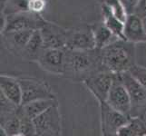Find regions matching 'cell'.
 Instances as JSON below:
<instances>
[{"mask_svg": "<svg viewBox=\"0 0 146 136\" xmlns=\"http://www.w3.org/2000/svg\"><path fill=\"white\" fill-rule=\"evenodd\" d=\"M57 100L55 98H46V99H39L29 102L26 104H22L21 107L29 118L35 119L39 114L44 113L54 104H57Z\"/></svg>", "mask_w": 146, "mask_h": 136, "instance_id": "obj_18", "label": "cell"}, {"mask_svg": "<svg viewBox=\"0 0 146 136\" xmlns=\"http://www.w3.org/2000/svg\"><path fill=\"white\" fill-rule=\"evenodd\" d=\"M17 114L20 120V130H21V135H36V126H35L34 120L29 118L27 115L24 113L21 105L18 106Z\"/></svg>", "mask_w": 146, "mask_h": 136, "instance_id": "obj_21", "label": "cell"}, {"mask_svg": "<svg viewBox=\"0 0 146 136\" xmlns=\"http://www.w3.org/2000/svg\"><path fill=\"white\" fill-rule=\"evenodd\" d=\"M22 88V104L39 99L55 98L52 89L44 81L34 78H20Z\"/></svg>", "mask_w": 146, "mask_h": 136, "instance_id": "obj_10", "label": "cell"}, {"mask_svg": "<svg viewBox=\"0 0 146 136\" xmlns=\"http://www.w3.org/2000/svg\"><path fill=\"white\" fill-rule=\"evenodd\" d=\"M44 49V41L40 29L35 30L31 38L28 41L27 44L22 52V55L24 58L31 61H37L40 54Z\"/></svg>", "mask_w": 146, "mask_h": 136, "instance_id": "obj_17", "label": "cell"}, {"mask_svg": "<svg viewBox=\"0 0 146 136\" xmlns=\"http://www.w3.org/2000/svg\"><path fill=\"white\" fill-rule=\"evenodd\" d=\"M66 48L79 51H87L96 48L92 27H90L68 31Z\"/></svg>", "mask_w": 146, "mask_h": 136, "instance_id": "obj_11", "label": "cell"}, {"mask_svg": "<svg viewBox=\"0 0 146 136\" xmlns=\"http://www.w3.org/2000/svg\"><path fill=\"white\" fill-rule=\"evenodd\" d=\"M103 4H104L108 7L110 12L115 17H117L123 23L125 22V20L128 17V13L123 4L121 2V0H104Z\"/></svg>", "mask_w": 146, "mask_h": 136, "instance_id": "obj_23", "label": "cell"}, {"mask_svg": "<svg viewBox=\"0 0 146 136\" xmlns=\"http://www.w3.org/2000/svg\"><path fill=\"white\" fill-rule=\"evenodd\" d=\"M91 27H92L94 36L95 47L97 49H103L112 43L117 41L118 39H121L115 36V34L105 26L104 21L95 23Z\"/></svg>", "mask_w": 146, "mask_h": 136, "instance_id": "obj_16", "label": "cell"}, {"mask_svg": "<svg viewBox=\"0 0 146 136\" xmlns=\"http://www.w3.org/2000/svg\"><path fill=\"white\" fill-rule=\"evenodd\" d=\"M124 38L133 43L145 42L146 34L143 29V18L136 14H129L124 22Z\"/></svg>", "mask_w": 146, "mask_h": 136, "instance_id": "obj_14", "label": "cell"}, {"mask_svg": "<svg viewBox=\"0 0 146 136\" xmlns=\"http://www.w3.org/2000/svg\"><path fill=\"white\" fill-rule=\"evenodd\" d=\"M106 103L118 112L130 116L132 107L130 94L119 74H115L114 75V80L106 99Z\"/></svg>", "mask_w": 146, "mask_h": 136, "instance_id": "obj_8", "label": "cell"}, {"mask_svg": "<svg viewBox=\"0 0 146 136\" xmlns=\"http://www.w3.org/2000/svg\"><path fill=\"white\" fill-rule=\"evenodd\" d=\"M127 88L131 98V117L143 118L146 113V88L143 87L129 71L119 74Z\"/></svg>", "mask_w": 146, "mask_h": 136, "instance_id": "obj_3", "label": "cell"}, {"mask_svg": "<svg viewBox=\"0 0 146 136\" xmlns=\"http://www.w3.org/2000/svg\"><path fill=\"white\" fill-rule=\"evenodd\" d=\"M140 0H121V2L123 4L124 7L126 8V11L129 14H133L134 10L136 8Z\"/></svg>", "mask_w": 146, "mask_h": 136, "instance_id": "obj_27", "label": "cell"}, {"mask_svg": "<svg viewBox=\"0 0 146 136\" xmlns=\"http://www.w3.org/2000/svg\"><path fill=\"white\" fill-rule=\"evenodd\" d=\"M29 11L28 0H8L5 7L1 10L6 16Z\"/></svg>", "mask_w": 146, "mask_h": 136, "instance_id": "obj_24", "label": "cell"}, {"mask_svg": "<svg viewBox=\"0 0 146 136\" xmlns=\"http://www.w3.org/2000/svg\"><path fill=\"white\" fill-rule=\"evenodd\" d=\"M129 72L143 87L146 88V67L135 64L129 70Z\"/></svg>", "mask_w": 146, "mask_h": 136, "instance_id": "obj_25", "label": "cell"}, {"mask_svg": "<svg viewBox=\"0 0 146 136\" xmlns=\"http://www.w3.org/2000/svg\"><path fill=\"white\" fill-rule=\"evenodd\" d=\"M133 42L118 39L101 50L104 70L113 74L127 72L135 63V46Z\"/></svg>", "mask_w": 146, "mask_h": 136, "instance_id": "obj_1", "label": "cell"}, {"mask_svg": "<svg viewBox=\"0 0 146 136\" xmlns=\"http://www.w3.org/2000/svg\"><path fill=\"white\" fill-rule=\"evenodd\" d=\"M34 31L35 30L33 29L18 30V31L3 33L1 36H3L4 42L10 51L22 54Z\"/></svg>", "mask_w": 146, "mask_h": 136, "instance_id": "obj_15", "label": "cell"}, {"mask_svg": "<svg viewBox=\"0 0 146 136\" xmlns=\"http://www.w3.org/2000/svg\"><path fill=\"white\" fill-rule=\"evenodd\" d=\"M47 0H28L29 11L36 14H41L46 7Z\"/></svg>", "mask_w": 146, "mask_h": 136, "instance_id": "obj_26", "label": "cell"}, {"mask_svg": "<svg viewBox=\"0 0 146 136\" xmlns=\"http://www.w3.org/2000/svg\"><path fill=\"white\" fill-rule=\"evenodd\" d=\"M66 48H44L37 63L43 70L54 74H65Z\"/></svg>", "mask_w": 146, "mask_h": 136, "instance_id": "obj_9", "label": "cell"}, {"mask_svg": "<svg viewBox=\"0 0 146 136\" xmlns=\"http://www.w3.org/2000/svg\"><path fill=\"white\" fill-rule=\"evenodd\" d=\"M36 135L58 136L61 135V114L58 103L54 104L34 119Z\"/></svg>", "mask_w": 146, "mask_h": 136, "instance_id": "obj_4", "label": "cell"}, {"mask_svg": "<svg viewBox=\"0 0 146 136\" xmlns=\"http://www.w3.org/2000/svg\"><path fill=\"white\" fill-rule=\"evenodd\" d=\"M1 128L0 132L1 135L6 136H18L21 135V130H20V120L16 114L15 116L7 119L3 123H0Z\"/></svg>", "mask_w": 146, "mask_h": 136, "instance_id": "obj_22", "label": "cell"}, {"mask_svg": "<svg viewBox=\"0 0 146 136\" xmlns=\"http://www.w3.org/2000/svg\"><path fill=\"white\" fill-rule=\"evenodd\" d=\"M100 120H101V132L104 136L117 135L119 130L124 124H126L130 119L122 113L118 112L106 103L100 102Z\"/></svg>", "mask_w": 146, "mask_h": 136, "instance_id": "obj_5", "label": "cell"}, {"mask_svg": "<svg viewBox=\"0 0 146 136\" xmlns=\"http://www.w3.org/2000/svg\"><path fill=\"white\" fill-rule=\"evenodd\" d=\"M119 136L146 135V121L141 117H130L126 124L119 130Z\"/></svg>", "mask_w": 146, "mask_h": 136, "instance_id": "obj_19", "label": "cell"}, {"mask_svg": "<svg viewBox=\"0 0 146 136\" xmlns=\"http://www.w3.org/2000/svg\"><path fill=\"white\" fill-rule=\"evenodd\" d=\"M44 48H66L68 31L55 24L46 22L40 29Z\"/></svg>", "mask_w": 146, "mask_h": 136, "instance_id": "obj_12", "label": "cell"}, {"mask_svg": "<svg viewBox=\"0 0 146 136\" xmlns=\"http://www.w3.org/2000/svg\"><path fill=\"white\" fill-rule=\"evenodd\" d=\"M134 14L142 18L146 17V0H140L134 10Z\"/></svg>", "mask_w": 146, "mask_h": 136, "instance_id": "obj_28", "label": "cell"}, {"mask_svg": "<svg viewBox=\"0 0 146 136\" xmlns=\"http://www.w3.org/2000/svg\"><path fill=\"white\" fill-rule=\"evenodd\" d=\"M143 29H144V32L146 34V17H143Z\"/></svg>", "mask_w": 146, "mask_h": 136, "instance_id": "obj_30", "label": "cell"}, {"mask_svg": "<svg viewBox=\"0 0 146 136\" xmlns=\"http://www.w3.org/2000/svg\"><path fill=\"white\" fill-rule=\"evenodd\" d=\"M0 93L17 106L22 105V88L19 79L6 74L0 76Z\"/></svg>", "mask_w": 146, "mask_h": 136, "instance_id": "obj_13", "label": "cell"}, {"mask_svg": "<svg viewBox=\"0 0 146 136\" xmlns=\"http://www.w3.org/2000/svg\"><path fill=\"white\" fill-rule=\"evenodd\" d=\"M114 75L115 74L112 72L101 70L87 76L84 80V84L99 103L104 102L113 85Z\"/></svg>", "mask_w": 146, "mask_h": 136, "instance_id": "obj_6", "label": "cell"}, {"mask_svg": "<svg viewBox=\"0 0 146 136\" xmlns=\"http://www.w3.org/2000/svg\"><path fill=\"white\" fill-rule=\"evenodd\" d=\"M102 14L104 17V23L105 24V26H106L117 37L121 39H125L124 38V23L123 21H121L117 17H115L110 12V10L104 4H103V6H102Z\"/></svg>", "mask_w": 146, "mask_h": 136, "instance_id": "obj_20", "label": "cell"}, {"mask_svg": "<svg viewBox=\"0 0 146 136\" xmlns=\"http://www.w3.org/2000/svg\"><path fill=\"white\" fill-rule=\"evenodd\" d=\"M6 17V27H5L4 31L1 34L25 29H41L46 22V20H44L41 17L40 14L33 13L30 11L7 15Z\"/></svg>", "mask_w": 146, "mask_h": 136, "instance_id": "obj_7", "label": "cell"}, {"mask_svg": "<svg viewBox=\"0 0 146 136\" xmlns=\"http://www.w3.org/2000/svg\"><path fill=\"white\" fill-rule=\"evenodd\" d=\"M104 70L101 60V50L94 48L87 51L70 50L66 48L65 73L72 74H94Z\"/></svg>", "mask_w": 146, "mask_h": 136, "instance_id": "obj_2", "label": "cell"}, {"mask_svg": "<svg viewBox=\"0 0 146 136\" xmlns=\"http://www.w3.org/2000/svg\"><path fill=\"white\" fill-rule=\"evenodd\" d=\"M8 0H0V9H3L5 7V6H6V4L7 3Z\"/></svg>", "mask_w": 146, "mask_h": 136, "instance_id": "obj_29", "label": "cell"}]
</instances>
